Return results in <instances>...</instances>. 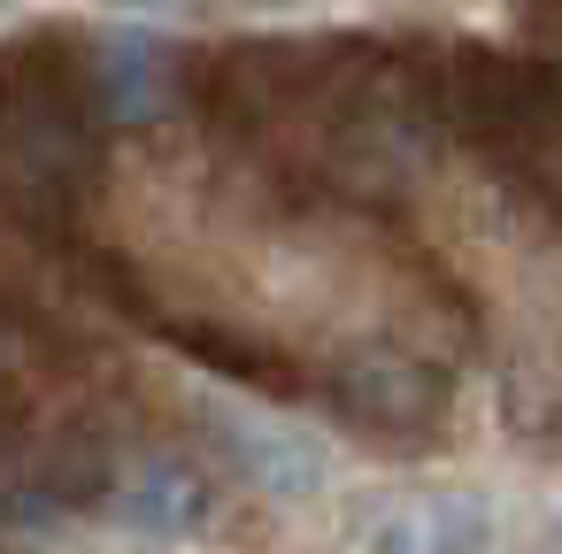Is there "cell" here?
Returning a JSON list of instances; mask_svg holds the SVG:
<instances>
[{"label": "cell", "mask_w": 562, "mask_h": 554, "mask_svg": "<svg viewBox=\"0 0 562 554\" xmlns=\"http://www.w3.org/2000/svg\"><path fill=\"white\" fill-rule=\"evenodd\" d=\"M86 9H109V16H162L178 0H86Z\"/></svg>", "instance_id": "5"}, {"label": "cell", "mask_w": 562, "mask_h": 554, "mask_svg": "<svg viewBox=\"0 0 562 554\" xmlns=\"http://www.w3.org/2000/svg\"><path fill=\"white\" fill-rule=\"evenodd\" d=\"M493 531H501L493 493H477V485H416L370 523L362 554H485Z\"/></svg>", "instance_id": "3"}, {"label": "cell", "mask_w": 562, "mask_h": 554, "mask_svg": "<svg viewBox=\"0 0 562 554\" xmlns=\"http://www.w3.org/2000/svg\"><path fill=\"white\" fill-rule=\"evenodd\" d=\"M201 423H209V439L232 454V470H239L255 493H270L278 508H308V500L331 493V446H324L301 416L262 408V400L224 393V385H201Z\"/></svg>", "instance_id": "1"}, {"label": "cell", "mask_w": 562, "mask_h": 554, "mask_svg": "<svg viewBox=\"0 0 562 554\" xmlns=\"http://www.w3.org/2000/svg\"><path fill=\"white\" fill-rule=\"evenodd\" d=\"M547 546H554V554H562V500H554V508H547Z\"/></svg>", "instance_id": "7"}, {"label": "cell", "mask_w": 562, "mask_h": 554, "mask_svg": "<svg viewBox=\"0 0 562 554\" xmlns=\"http://www.w3.org/2000/svg\"><path fill=\"white\" fill-rule=\"evenodd\" d=\"M93 86H101V109L116 124H147L170 101V63H162V47L147 32H109L93 47Z\"/></svg>", "instance_id": "4"}, {"label": "cell", "mask_w": 562, "mask_h": 554, "mask_svg": "<svg viewBox=\"0 0 562 554\" xmlns=\"http://www.w3.org/2000/svg\"><path fill=\"white\" fill-rule=\"evenodd\" d=\"M224 9H247V16H285V9H316V0H224Z\"/></svg>", "instance_id": "6"}, {"label": "cell", "mask_w": 562, "mask_h": 554, "mask_svg": "<svg viewBox=\"0 0 562 554\" xmlns=\"http://www.w3.org/2000/svg\"><path fill=\"white\" fill-rule=\"evenodd\" d=\"M109 523L155 546H193L216 531V485L186 454H139L109 493Z\"/></svg>", "instance_id": "2"}]
</instances>
